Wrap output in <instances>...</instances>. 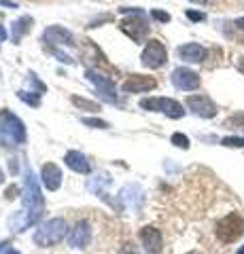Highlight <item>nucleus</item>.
<instances>
[{"instance_id":"f257e3e1","label":"nucleus","mask_w":244,"mask_h":254,"mask_svg":"<svg viewBox=\"0 0 244 254\" xmlns=\"http://www.w3.org/2000/svg\"><path fill=\"white\" fill-rule=\"evenodd\" d=\"M43 195H41V189L36 185V178L32 172L26 174V182H23V210H19L15 216L11 218V231L15 233H21L23 229H28L30 225L41 218L43 214Z\"/></svg>"},{"instance_id":"f03ea898","label":"nucleus","mask_w":244,"mask_h":254,"mask_svg":"<svg viewBox=\"0 0 244 254\" xmlns=\"http://www.w3.org/2000/svg\"><path fill=\"white\" fill-rule=\"evenodd\" d=\"M66 231H68V225H66L64 218H51L36 229L34 244L43 246V248H47V246H56L66 237Z\"/></svg>"},{"instance_id":"7ed1b4c3","label":"nucleus","mask_w":244,"mask_h":254,"mask_svg":"<svg viewBox=\"0 0 244 254\" xmlns=\"http://www.w3.org/2000/svg\"><path fill=\"white\" fill-rule=\"evenodd\" d=\"M0 136H2V142L6 146L21 144V142H26V127L13 113L2 110L0 113Z\"/></svg>"},{"instance_id":"20e7f679","label":"nucleus","mask_w":244,"mask_h":254,"mask_svg":"<svg viewBox=\"0 0 244 254\" xmlns=\"http://www.w3.org/2000/svg\"><path fill=\"white\" fill-rule=\"evenodd\" d=\"M242 233H244V220H242L240 214H236V212L227 214V216L217 225V237L223 244L236 242Z\"/></svg>"},{"instance_id":"39448f33","label":"nucleus","mask_w":244,"mask_h":254,"mask_svg":"<svg viewBox=\"0 0 244 254\" xmlns=\"http://www.w3.org/2000/svg\"><path fill=\"white\" fill-rule=\"evenodd\" d=\"M140 106L147 110H153V113H163L170 119H180L185 115L183 106L176 100H170V98H147V100H140Z\"/></svg>"},{"instance_id":"423d86ee","label":"nucleus","mask_w":244,"mask_h":254,"mask_svg":"<svg viewBox=\"0 0 244 254\" xmlns=\"http://www.w3.org/2000/svg\"><path fill=\"white\" fill-rule=\"evenodd\" d=\"M121 30L128 34L132 41L136 43H145V38L149 36V21H147V15L143 11H138L136 15L123 19L121 21Z\"/></svg>"},{"instance_id":"0eeeda50","label":"nucleus","mask_w":244,"mask_h":254,"mask_svg":"<svg viewBox=\"0 0 244 254\" xmlns=\"http://www.w3.org/2000/svg\"><path fill=\"white\" fill-rule=\"evenodd\" d=\"M140 60H143V66L155 70V68H162L163 64H166L168 51H166V47H163L160 41H149Z\"/></svg>"},{"instance_id":"6e6552de","label":"nucleus","mask_w":244,"mask_h":254,"mask_svg":"<svg viewBox=\"0 0 244 254\" xmlns=\"http://www.w3.org/2000/svg\"><path fill=\"white\" fill-rule=\"evenodd\" d=\"M172 85L180 91H193L200 87V74L193 72L191 68L178 66V68L172 70Z\"/></svg>"},{"instance_id":"1a4fd4ad","label":"nucleus","mask_w":244,"mask_h":254,"mask_svg":"<svg viewBox=\"0 0 244 254\" xmlns=\"http://www.w3.org/2000/svg\"><path fill=\"white\" fill-rule=\"evenodd\" d=\"M187 106L189 110H193L198 117H204V119H212L217 115V106L215 102L206 95H189L187 98Z\"/></svg>"},{"instance_id":"9d476101","label":"nucleus","mask_w":244,"mask_h":254,"mask_svg":"<svg viewBox=\"0 0 244 254\" xmlns=\"http://www.w3.org/2000/svg\"><path fill=\"white\" fill-rule=\"evenodd\" d=\"M87 76H89V81L96 85L98 93L104 95L108 102H117V89H115V83L111 81V78L98 74L96 70H87Z\"/></svg>"},{"instance_id":"9b49d317","label":"nucleus","mask_w":244,"mask_h":254,"mask_svg":"<svg viewBox=\"0 0 244 254\" xmlns=\"http://www.w3.org/2000/svg\"><path fill=\"white\" fill-rule=\"evenodd\" d=\"M140 242H143L145 250H147L149 254H160V252H162L163 240H162L160 229H155V227H145V229H140Z\"/></svg>"},{"instance_id":"f8f14e48","label":"nucleus","mask_w":244,"mask_h":254,"mask_svg":"<svg viewBox=\"0 0 244 254\" xmlns=\"http://www.w3.org/2000/svg\"><path fill=\"white\" fill-rule=\"evenodd\" d=\"M155 78H151V76H143V74H132L128 81L123 83V87L121 89L125 91V93H145V91H151V89H155Z\"/></svg>"},{"instance_id":"ddd939ff","label":"nucleus","mask_w":244,"mask_h":254,"mask_svg":"<svg viewBox=\"0 0 244 254\" xmlns=\"http://www.w3.org/2000/svg\"><path fill=\"white\" fill-rule=\"evenodd\" d=\"M91 242V227H89V222H77L75 229L70 231L68 235V244L73 246V248H85V246H89Z\"/></svg>"},{"instance_id":"4468645a","label":"nucleus","mask_w":244,"mask_h":254,"mask_svg":"<svg viewBox=\"0 0 244 254\" xmlns=\"http://www.w3.org/2000/svg\"><path fill=\"white\" fill-rule=\"evenodd\" d=\"M178 58L189 64H200L206 60V49L198 43H187L178 47Z\"/></svg>"},{"instance_id":"2eb2a0df","label":"nucleus","mask_w":244,"mask_h":254,"mask_svg":"<svg viewBox=\"0 0 244 254\" xmlns=\"http://www.w3.org/2000/svg\"><path fill=\"white\" fill-rule=\"evenodd\" d=\"M43 41H45V43H51V45H68V47H73V45H75L73 34H70L68 30L60 28V26L47 28V30H45V34H43Z\"/></svg>"},{"instance_id":"dca6fc26","label":"nucleus","mask_w":244,"mask_h":254,"mask_svg":"<svg viewBox=\"0 0 244 254\" xmlns=\"http://www.w3.org/2000/svg\"><path fill=\"white\" fill-rule=\"evenodd\" d=\"M41 176H43V185L49 190H58L60 189V185H62V172H60V168L56 163H45Z\"/></svg>"},{"instance_id":"f3484780","label":"nucleus","mask_w":244,"mask_h":254,"mask_svg":"<svg viewBox=\"0 0 244 254\" xmlns=\"http://www.w3.org/2000/svg\"><path fill=\"white\" fill-rule=\"evenodd\" d=\"M66 165L73 172H77V174H89V161H87V157H85L83 153H79V150H70V153L66 155Z\"/></svg>"},{"instance_id":"a211bd4d","label":"nucleus","mask_w":244,"mask_h":254,"mask_svg":"<svg viewBox=\"0 0 244 254\" xmlns=\"http://www.w3.org/2000/svg\"><path fill=\"white\" fill-rule=\"evenodd\" d=\"M30 26H32V19H30V17H21L19 21H15V26H13V34H11V36H13V43H17L19 38H21V36L30 30Z\"/></svg>"},{"instance_id":"6ab92c4d","label":"nucleus","mask_w":244,"mask_h":254,"mask_svg":"<svg viewBox=\"0 0 244 254\" xmlns=\"http://www.w3.org/2000/svg\"><path fill=\"white\" fill-rule=\"evenodd\" d=\"M223 146H230V148H244V136H230V138H223L221 140Z\"/></svg>"},{"instance_id":"aec40b11","label":"nucleus","mask_w":244,"mask_h":254,"mask_svg":"<svg viewBox=\"0 0 244 254\" xmlns=\"http://www.w3.org/2000/svg\"><path fill=\"white\" fill-rule=\"evenodd\" d=\"M73 102L75 104L79 106V108H85V110H93V113H96V110H100V106L96 104V102H89V100H85V98H73Z\"/></svg>"},{"instance_id":"412c9836","label":"nucleus","mask_w":244,"mask_h":254,"mask_svg":"<svg viewBox=\"0 0 244 254\" xmlns=\"http://www.w3.org/2000/svg\"><path fill=\"white\" fill-rule=\"evenodd\" d=\"M172 144L178 146V148H189V138L185 136V133H172Z\"/></svg>"},{"instance_id":"4be33fe9","label":"nucleus","mask_w":244,"mask_h":254,"mask_svg":"<svg viewBox=\"0 0 244 254\" xmlns=\"http://www.w3.org/2000/svg\"><path fill=\"white\" fill-rule=\"evenodd\" d=\"M236 127V129H242L244 131V113H240V115H234V117H230L227 119V127Z\"/></svg>"},{"instance_id":"5701e85b","label":"nucleus","mask_w":244,"mask_h":254,"mask_svg":"<svg viewBox=\"0 0 244 254\" xmlns=\"http://www.w3.org/2000/svg\"><path fill=\"white\" fill-rule=\"evenodd\" d=\"M83 123L91 125V127H100V129H106V127H108V123L102 121V119H83Z\"/></svg>"},{"instance_id":"b1692460","label":"nucleus","mask_w":244,"mask_h":254,"mask_svg":"<svg viewBox=\"0 0 244 254\" xmlns=\"http://www.w3.org/2000/svg\"><path fill=\"white\" fill-rule=\"evenodd\" d=\"M151 15H153V17H155L157 21H162V23H168V21H170V15H168V13H163V11L153 9V11H151Z\"/></svg>"},{"instance_id":"393cba45","label":"nucleus","mask_w":244,"mask_h":254,"mask_svg":"<svg viewBox=\"0 0 244 254\" xmlns=\"http://www.w3.org/2000/svg\"><path fill=\"white\" fill-rule=\"evenodd\" d=\"M187 17L191 19V21H204V19H206V15L198 13V11H187Z\"/></svg>"},{"instance_id":"a878e982","label":"nucleus","mask_w":244,"mask_h":254,"mask_svg":"<svg viewBox=\"0 0 244 254\" xmlns=\"http://www.w3.org/2000/svg\"><path fill=\"white\" fill-rule=\"evenodd\" d=\"M6 197H9V199H13V197H17V187H11L9 190H6Z\"/></svg>"},{"instance_id":"bb28decb","label":"nucleus","mask_w":244,"mask_h":254,"mask_svg":"<svg viewBox=\"0 0 244 254\" xmlns=\"http://www.w3.org/2000/svg\"><path fill=\"white\" fill-rule=\"evenodd\" d=\"M236 68H238L240 72L244 74V58H238V62H236Z\"/></svg>"},{"instance_id":"cd10ccee","label":"nucleus","mask_w":244,"mask_h":254,"mask_svg":"<svg viewBox=\"0 0 244 254\" xmlns=\"http://www.w3.org/2000/svg\"><path fill=\"white\" fill-rule=\"evenodd\" d=\"M236 28H240V30H244V17H240V19H236Z\"/></svg>"},{"instance_id":"c85d7f7f","label":"nucleus","mask_w":244,"mask_h":254,"mask_svg":"<svg viewBox=\"0 0 244 254\" xmlns=\"http://www.w3.org/2000/svg\"><path fill=\"white\" fill-rule=\"evenodd\" d=\"M121 254H138L136 250H134V248H123V252Z\"/></svg>"},{"instance_id":"c756f323","label":"nucleus","mask_w":244,"mask_h":254,"mask_svg":"<svg viewBox=\"0 0 244 254\" xmlns=\"http://www.w3.org/2000/svg\"><path fill=\"white\" fill-rule=\"evenodd\" d=\"M191 2H198V4H206V2H210V0H191Z\"/></svg>"},{"instance_id":"7c9ffc66","label":"nucleus","mask_w":244,"mask_h":254,"mask_svg":"<svg viewBox=\"0 0 244 254\" xmlns=\"http://www.w3.org/2000/svg\"><path fill=\"white\" fill-rule=\"evenodd\" d=\"M4 182V174H2V170H0V185Z\"/></svg>"},{"instance_id":"2f4dec72","label":"nucleus","mask_w":244,"mask_h":254,"mask_svg":"<svg viewBox=\"0 0 244 254\" xmlns=\"http://www.w3.org/2000/svg\"><path fill=\"white\" fill-rule=\"evenodd\" d=\"M6 254H19V252H17V250H13V248H11V250H9V252H6Z\"/></svg>"},{"instance_id":"473e14b6","label":"nucleus","mask_w":244,"mask_h":254,"mask_svg":"<svg viewBox=\"0 0 244 254\" xmlns=\"http://www.w3.org/2000/svg\"><path fill=\"white\" fill-rule=\"evenodd\" d=\"M236 254H244V246H242V248H238V252H236Z\"/></svg>"},{"instance_id":"72a5a7b5","label":"nucleus","mask_w":244,"mask_h":254,"mask_svg":"<svg viewBox=\"0 0 244 254\" xmlns=\"http://www.w3.org/2000/svg\"><path fill=\"white\" fill-rule=\"evenodd\" d=\"M189 254H200V252H198V250H193V252H189Z\"/></svg>"}]
</instances>
